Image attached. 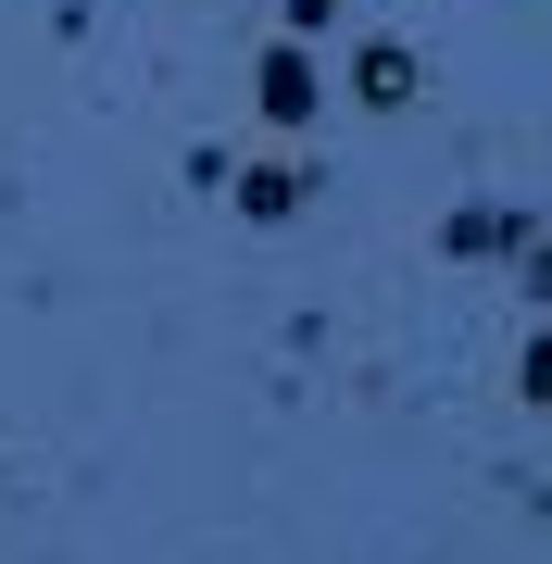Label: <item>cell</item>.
Returning <instances> with one entry per match:
<instances>
[{
    "label": "cell",
    "mask_w": 552,
    "mask_h": 564,
    "mask_svg": "<svg viewBox=\"0 0 552 564\" xmlns=\"http://www.w3.org/2000/svg\"><path fill=\"white\" fill-rule=\"evenodd\" d=\"M351 88H365L377 113H402V101H414V51H402V39H365V51H351Z\"/></svg>",
    "instance_id": "1"
},
{
    "label": "cell",
    "mask_w": 552,
    "mask_h": 564,
    "mask_svg": "<svg viewBox=\"0 0 552 564\" xmlns=\"http://www.w3.org/2000/svg\"><path fill=\"white\" fill-rule=\"evenodd\" d=\"M264 126H314V51H264Z\"/></svg>",
    "instance_id": "2"
},
{
    "label": "cell",
    "mask_w": 552,
    "mask_h": 564,
    "mask_svg": "<svg viewBox=\"0 0 552 564\" xmlns=\"http://www.w3.org/2000/svg\"><path fill=\"white\" fill-rule=\"evenodd\" d=\"M302 202H314L302 163H264V176H239V214H264V226H277V214H302Z\"/></svg>",
    "instance_id": "3"
},
{
    "label": "cell",
    "mask_w": 552,
    "mask_h": 564,
    "mask_svg": "<svg viewBox=\"0 0 552 564\" xmlns=\"http://www.w3.org/2000/svg\"><path fill=\"white\" fill-rule=\"evenodd\" d=\"M452 251H528V226L515 214H452Z\"/></svg>",
    "instance_id": "4"
},
{
    "label": "cell",
    "mask_w": 552,
    "mask_h": 564,
    "mask_svg": "<svg viewBox=\"0 0 552 564\" xmlns=\"http://www.w3.org/2000/svg\"><path fill=\"white\" fill-rule=\"evenodd\" d=\"M528 402H552V339H528Z\"/></svg>",
    "instance_id": "5"
},
{
    "label": "cell",
    "mask_w": 552,
    "mask_h": 564,
    "mask_svg": "<svg viewBox=\"0 0 552 564\" xmlns=\"http://www.w3.org/2000/svg\"><path fill=\"white\" fill-rule=\"evenodd\" d=\"M528 276H540V289H552V251H540V263H528Z\"/></svg>",
    "instance_id": "6"
}]
</instances>
